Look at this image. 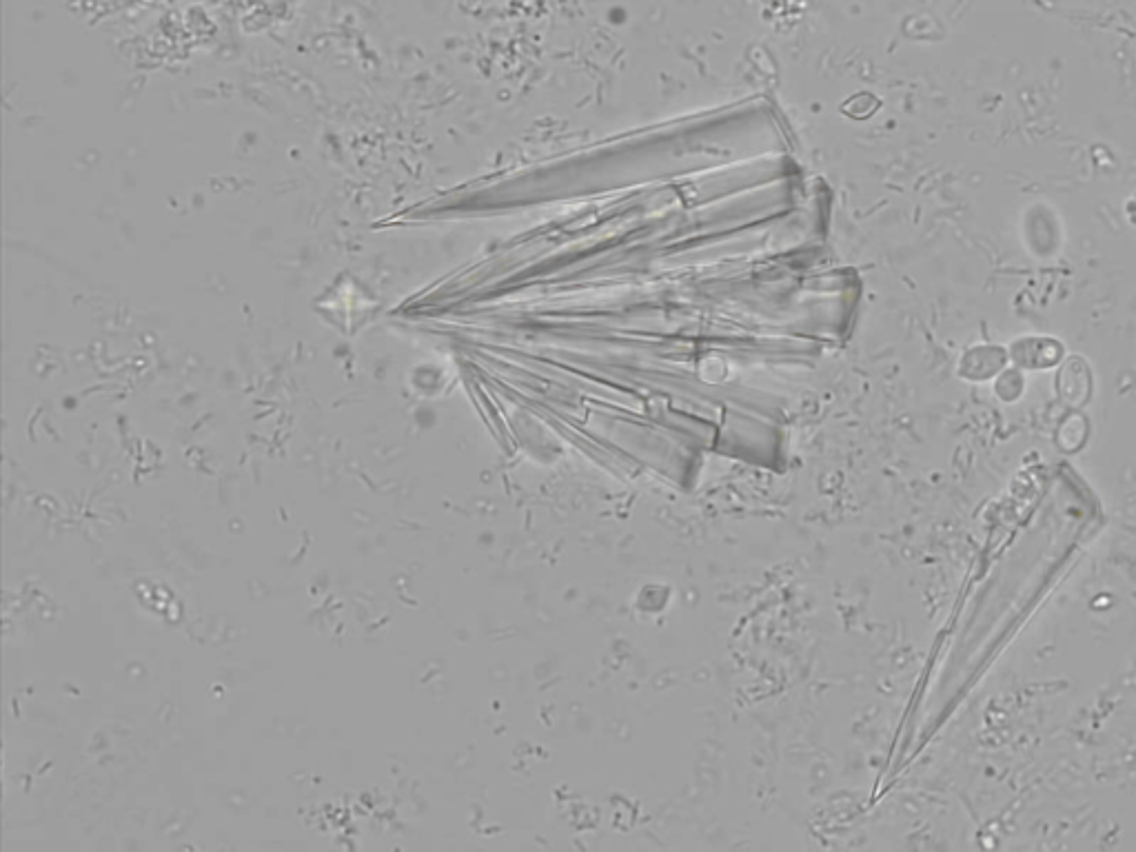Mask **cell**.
<instances>
[{"label": "cell", "instance_id": "obj_1", "mask_svg": "<svg viewBox=\"0 0 1136 852\" xmlns=\"http://www.w3.org/2000/svg\"><path fill=\"white\" fill-rule=\"evenodd\" d=\"M1008 355L1021 371H1043L1057 367L1063 360L1065 347L1050 336H1023L1010 344Z\"/></svg>", "mask_w": 1136, "mask_h": 852}, {"label": "cell", "instance_id": "obj_2", "mask_svg": "<svg viewBox=\"0 0 1136 852\" xmlns=\"http://www.w3.org/2000/svg\"><path fill=\"white\" fill-rule=\"evenodd\" d=\"M1010 360L1008 351L999 347V344H979L972 347L961 360V375L968 380H992L1006 369Z\"/></svg>", "mask_w": 1136, "mask_h": 852}, {"label": "cell", "instance_id": "obj_3", "mask_svg": "<svg viewBox=\"0 0 1136 852\" xmlns=\"http://www.w3.org/2000/svg\"><path fill=\"white\" fill-rule=\"evenodd\" d=\"M1023 389H1026V378L1021 375V369H1010V371L1003 369L997 375V382H994V391H997L1003 402L1019 400L1023 395Z\"/></svg>", "mask_w": 1136, "mask_h": 852}]
</instances>
